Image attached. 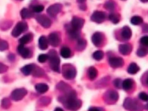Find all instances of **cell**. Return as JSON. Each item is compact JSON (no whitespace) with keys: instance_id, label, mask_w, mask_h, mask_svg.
<instances>
[{"instance_id":"ffe728a7","label":"cell","mask_w":148,"mask_h":111,"mask_svg":"<svg viewBox=\"0 0 148 111\" xmlns=\"http://www.w3.org/2000/svg\"><path fill=\"white\" fill-rule=\"evenodd\" d=\"M20 14L23 19L29 18L34 16V12L32 10L27 8H23L20 12Z\"/></svg>"},{"instance_id":"3957f363","label":"cell","mask_w":148,"mask_h":111,"mask_svg":"<svg viewBox=\"0 0 148 111\" xmlns=\"http://www.w3.org/2000/svg\"><path fill=\"white\" fill-rule=\"evenodd\" d=\"M124 108L129 111H142L143 107L137 100L127 98L123 103Z\"/></svg>"},{"instance_id":"ee69618b","label":"cell","mask_w":148,"mask_h":111,"mask_svg":"<svg viewBox=\"0 0 148 111\" xmlns=\"http://www.w3.org/2000/svg\"><path fill=\"white\" fill-rule=\"evenodd\" d=\"M88 111H100V110L98 108H97L91 107V108H89Z\"/></svg>"},{"instance_id":"4dcf8cb0","label":"cell","mask_w":148,"mask_h":111,"mask_svg":"<svg viewBox=\"0 0 148 111\" xmlns=\"http://www.w3.org/2000/svg\"><path fill=\"white\" fill-rule=\"evenodd\" d=\"M57 87L58 90L62 91H69V88H70V87L66 84L65 83L63 82H60L57 86Z\"/></svg>"},{"instance_id":"4316f807","label":"cell","mask_w":148,"mask_h":111,"mask_svg":"<svg viewBox=\"0 0 148 111\" xmlns=\"http://www.w3.org/2000/svg\"><path fill=\"white\" fill-rule=\"evenodd\" d=\"M133 85V81L131 79H126L122 82V87L125 90H130Z\"/></svg>"},{"instance_id":"e0dca14e","label":"cell","mask_w":148,"mask_h":111,"mask_svg":"<svg viewBox=\"0 0 148 111\" xmlns=\"http://www.w3.org/2000/svg\"><path fill=\"white\" fill-rule=\"evenodd\" d=\"M132 35V31L130 28L128 26L123 27L121 31V36L124 40H128L131 38Z\"/></svg>"},{"instance_id":"6da1fadb","label":"cell","mask_w":148,"mask_h":111,"mask_svg":"<svg viewBox=\"0 0 148 111\" xmlns=\"http://www.w3.org/2000/svg\"><path fill=\"white\" fill-rule=\"evenodd\" d=\"M77 94L74 90H69L64 97L61 98L60 101L66 109L71 111H76L82 106V101L77 99Z\"/></svg>"},{"instance_id":"7dc6e473","label":"cell","mask_w":148,"mask_h":111,"mask_svg":"<svg viewBox=\"0 0 148 111\" xmlns=\"http://www.w3.org/2000/svg\"><path fill=\"white\" fill-rule=\"evenodd\" d=\"M146 83H147V84L148 85V76H147V79H146Z\"/></svg>"},{"instance_id":"d6a6232c","label":"cell","mask_w":148,"mask_h":111,"mask_svg":"<svg viewBox=\"0 0 148 111\" xmlns=\"http://www.w3.org/2000/svg\"><path fill=\"white\" fill-rule=\"evenodd\" d=\"M109 97L111 100L113 101H117L119 99V94H117V91L112 90L109 92Z\"/></svg>"},{"instance_id":"ab89813d","label":"cell","mask_w":148,"mask_h":111,"mask_svg":"<svg viewBox=\"0 0 148 111\" xmlns=\"http://www.w3.org/2000/svg\"><path fill=\"white\" fill-rule=\"evenodd\" d=\"M138 97H139V99H140L141 100H142L143 101H148V94H147L146 93H145L144 92H140L139 94Z\"/></svg>"},{"instance_id":"2e32d148","label":"cell","mask_w":148,"mask_h":111,"mask_svg":"<svg viewBox=\"0 0 148 111\" xmlns=\"http://www.w3.org/2000/svg\"><path fill=\"white\" fill-rule=\"evenodd\" d=\"M119 51L121 54L123 55H128L129 54L132 49V46L129 43L120 45L119 47Z\"/></svg>"},{"instance_id":"1f68e13d","label":"cell","mask_w":148,"mask_h":111,"mask_svg":"<svg viewBox=\"0 0 148 111\" xmlns=\"http://www.w3.org/2000/svg\"><path fill=\"white\" fill-rule=\"evenodd\" d=\"M103 56H104V53L102 50H97L92 54L93 58L95 60L98 61L102 60L103 57Z\"/></svg>"},{"instance_id":"d590c367","label":"cell","mask_w":148,"mask_h":111,"mask_svg":"<svg viewBox=\"0 0 148 111\" xmlns=\"http://www.w3.org/2000/svg\"><path fill=\"white\" fill-rule=\"evenodd\" d=\"M104 7L107 10L112 11V10H114V9L115 8V5H114V3L112 1H108L105 3Z\"/></svg>"},{"instance_id":"f35d334b","label":"cell","mask_w":148,"mask_h":111,"mask_svg":"<svg viewBox=\"0 0 148 111\" xmlns=\"http://www.w3.org/2000/svg\"><path fill=\"white\" fill-rule=\"evenodd\" d=\"M48 60V55L46 54H41L39 55L38 57V60L40 63L45 62Z\"/></svg>"},{"instance_id":"83f0119b","label":"cell","mask_w":148,"mask_h":111,"mask_svg":"<svg viewBox=\"0 0 148 111\" xmlns=\"http://www.w3.org/2000/svg\"><path fill=\"white\" fill-rule=\"evenodd\" d=\"M31 74L35 77H42L45 75V72L43 69L35 65Z\"/></svg>"},{"instance_id":"8d00e7d4","label":"cell","mask_w":148,"mask_h":111,"mask_svg":"<svg viewBox=\"0 0 148 111\" xmlns=\"http://www.w3.org/2000/svg\"><path fill=\"white\" fill-rule=\"evenodd\" d=\"M43 10H44V6L42 5H35L32 8V10L34 12H36V13H40L42 12Z\"/></svg>"},{"instance_id":"f6af8a7d","label":"cell","mask_w":148,"mask_h":111,"mask_svg":"<svg viewBox=\"0 0 148 111\" xmlns=\"http://www.w3.org/2000/svg\"><path fill=\"white\" fill-rule=\"evenodd\" d=\"M143 29L144 32H148V25L147 24L145 25L143 27Z\"/></svg>"},{"instance_id":"7c38bea8","label":"cell","mask_w":148,"mask_h":111,"mask_svg":"<svg viewBox=\"0 0 148 111\" xmlns=\"http://www.w3.org/2000/svg\"><path fill=\"white\" fill-rule=\"evenodd\" d=\"M109 63L112 68H120L123 66L124 60L121 57H113L109 59Z\"/></svg>"},{"instance_id":"30bf717a","label":"cell","mask_w":148,"mask_h":111,"mask_svg":"<svg viewBox=\"0 0 148 111\" xmlns=\"http://www.w3.org/2000/svg\"><path fill=\"white\" fill-rule=\"evenodd\" d=\"M62 9V5L60 3H55L50 5L47 9V13L51 17H55Z\"/></svg>"},{"instance_id":"52a82bcc","label":"cell","mask_w":148,"mask_h":111,"mask_svg":"<svg viewBox=\"0 0 148 111\" xmlns=\"http://www.w3.org/2000/svg\"><path fill=\"white\" fill-rule=\"evenodd\" d=\"M106 18V14L102 11L96 10L94 12L91 16V20L97 23H101L103 22Z\"/></svg>"},{"instance_id":"d4e9b609","label":"cell","mask_w":148,"mask_h":111,"mask_svg":"<svg viewBox=\"0 0 148 111\" xmlns=\"http://www.w3.org/2000/svg\"><path fill=\"white\" fill-rule=\"evenodd\" d=\"M60 54L63 58H67L71 56V51L69 47L66 46H64L61 49Z\"/></svg>"},{"instance_id":"603a6c76","label":"cell","mask_w":148,"mask_h":111,"mask_svg":"<svg viewBox=\"0 0 148 111\" xmlns=\"http://www.w3.org/2000/svg\"><path fill=\"white\" fill-rule=\"evenodd\" d=\"M32 38H33V36L31 33L23 35L21 38L19 39V42L20 43V44L24 45L25 44H27L30 42L32 39Z\"/></svg>"},{"instance_id":"9a60e30c","label":"cell","mask_w":148,"mask_h":111,"mask_svg":"<svg viewBox=\"0 0 148 111\" xmlns=\"http://www.w3.org/2000/svg\"><path fill=\"white\" fill-rule=\"evenodd\" d=\"M66 31L68 34L69 38L72 39H78L80 36L79 31L76 30L71 27L70 25H68L66 27Z\"/></svg>"},{"instance_id":"cb8c5ba5","label":"cell","mask_w":148,"mask_h":111,"mask_svg":"<svg viewBox=\"0 0 148 111\" xmlns=\"http://www.w3.org/2000/svg\"><path fill=\"white\" fill-rule=\"evenodd\" d=\"M139 69H140V68L136 64H135V62H132L130 64V65L127 69V72L130 74L134 75V74L136 73L139 71Z\"/></svg>"},{"instance_id":"44dd1931","label":"cell","mask_w":148,"mask_h":111,"mask_svg":"<svg viewBox=\"0 0 148 111\" xmlns=\"http://www.w3.org/2000/svg\"><path fill=\"white\" fill-rule=\"evenodd\" d=\"M35 90L40 94H43L49 90V86L45 83H38L35 85Z\"/></svg>"},{"instance_id":"60d3db41","label":"cell","mask_w":148,"mask_h":111,"mask_svg":"<svg viewBox=\"0 0 148 111\" xmlns=\"http://www.w3.org/2000/svg\"><path fill=\"white\" fill-rule=\"evenodd\" d=\"M141 44L145 46H148V36H144L140 39Z\"/></svg>"},{"instance_id":"836d02e7","label":"cell","mask_w":148,"mask_h":111,"mask_svg":"<svg viewBox=\"0 0 148 111\" xmlns=\"http://www.w3.org/2000/svg\"><path fill=\"white\" fill-rule=\"evenodd\" d=\"M9 48L8 43L3 39H0V51H4Z\"/></svg>"},{"instance_id":"5bb4252c","label":"cell","mask_w":148,"mask_h":111,"mask_svg":"<svg viewBox=\"0 0 148 111\" xmlns=\"http://www.w3.org/2000/svg\"><path fill=\"white\" fill-rule=\"evenodd\" d=\"M17 51L24 58H29L31 57V52L29 48L25 47L23 45H19L17 47Z\"/></svg>"},{"instance_id":"ba28073f","label":"cell","mask_w":148,"mask_h":111,"mask_svg":"<svg viewBox=\"0 0 148 111\" xmlns=\"http://www.w3.org/2000/svg\"><path fill=\"white\" fill-rule=\"evenodd\" d=\"M84 23V19L77 16H74L72 19L70 25L72 28L76 30L79 31L83 27Z\"/></svg>"},{"instance_id":"d6986e66","label":"cell","mask_w":148,"mask_h":111,"mask_svg":"<svg viewBox=\"0 0 148 111\" xmlns=\"http://www.w3.org/2000/svg\"><path fill=\"white\" fill-rule=\"evenodd\" d=\"M38 46L40 49L42 50H46L48 47V41L46 36L42 35L41 36L38 40Z\"/></svg>"},{"instance_id":"74e56055","label":"cell","mask_w":148,"mask_h":111,"mask_svg":"<svg viewBox=\"0 0 148 111\" xmlns=\"http://www.w3.org/2000/svg\"><path fill=\"white\" fill-rule=\"evenodd\" d=\"M147 50L144 47H140L138 49L136 54L139 57H143L147 54Z\"/></svg>"},{"instance_id":"5b68a950","label":"cell","mask_w":148,"mask_h":111,"mask_svg":"<svg viewBox=\"0 0 148 111\" xmlns=\"http://www.w3.org/2000/svg\"><path fill=\"white\" fill-rule=\"evenodd\" d=\"M28 29V25L25 21H21L18 22L12 31V35L15 38L20 36L23 32Z\"/></svg>"},{"instance_id":"7a4b0ae2","label":"cell","mask_w":148,"mask_h":111,"mask_svg":"<svg viewBox=\"0 0 148 111\" xmlns=\"http://www.w3.org/2000/svg\"><path fill=\"white\" fill-rule=\"evenodd\" d=\"M48 60L50 68L54 72H60V59L57 53L54 50H51L48 53Z\"/></svg>"},{"instance_id":"c3c4849f","label":"cell","mask_w":148,"mask_h":111,"mask_svg":"<svg viewBox=\"0 0 148 111\" xmlns=\"http://www.w3.org/2000/svg\"><path fill=\"white\" fill-rule=\"evenodd\" d=\"M146 108H147V109L148 110V103L146 105Z\"/></svg>"},{"instance_id":"8fae6325","label":"cell","mask_w":148,"mask_h":111,"mask_svg":"<svg viewBox=\"0 0 148 111\" xmlns=\"http://www.w3.org/2000/svg\"><path fill=\"white\" fill-rule=\"evenodd\" d=\"M36 20L42 27L45 28L50 27L51 24V21L50 18L44 14L38 15L36 17Z\"/></svg>"},{"instance_id":"f546056e","label":"cell","mask_w":148,"mask_h":111,"mask_svg":"<svg viewBox=\"0 0 148 111\" xmlns=\"http://www.w3.org/2000/svg\"><path fill=\"white\" fill-rule=\"evenodd\" d=\"M143 22V19L141 17L138 16H134L131 17V23L133 25H138L142 23Z\"/></svg>"},{"instance_id":"7402d4cb","label":"cell","mask_w":148,"mask_h":111,"mask_svg":"<svg viewBox=\"0 0 148 111\" xmlns=\"http://www.w3.org/2000/svg\"><path fill=\"white\" fill-rule=\"evenodd\" d=\"M98 75V71L94 66H90L87 71V76L90 80H94Z\"/></svg>"},{"instance_id":"8992f818","label":"cell","mask_w":148,"mask_h":111,"mask_svg":"<svg viewBox=\"0 0 148 111\" xmlns=\"http://www.w3.org/2000/svg\"><path fill=\"white\" fill-rule=\"evenodd\" d=\"M27 94V91L24 88H16L14 90L10 95L11 98L16 101L21 100Z\"/></svg>"},{"instance_id":"484cf974","label":"cell","mask_w":148,"mask_h":111,"mask_svg":"<svg viewBox=\"0 0 148 111\" xmlns=\"http://www.w3.org/2000/svg\"><path fill=\"white\" fill-rule=\"evenodd\" d=\"M109 20L113 24H117L120 20V16L118 13H111L109 15Z\"/></svg>"},{"instance_id":"277c9868","label":"cell","mask_w":148,"mask_h":111,"mask_svg":"<svg viewBox=\"0 0 148 111\" xmlns=\"http://www.w3.org/2000/svg\"><path fill=\"white\" fill-rule=\"evenodd\" d=\"M62 76L66 79L71 80L75 77L76 71L75 68L71 64H64L62 66Z\"/></svg>"},{"instance_id":"e575fe53","label":"cell","mask_w":148,"mask_h":111,"mask_svg":"<svg viewBox=\"0 0 148 111\" xmlns=\"http://www.w3.org/2000/svg\"><path fill=\"white\" fill-rule=\"evenodd\" d=\"M11 105V102L8 98H5L2 99L1 106L4 109H8Z\"/></svg>"},{"instance_id":"b9f144b4","label":"cell","mask_w":148,"mask_h":111,"mask_svg":"<svg viewBox=\"0 0 148 111\" xmlns=\"http://www.w3.org/2000/svg\"><path fill=\"white\" fill-rule=\"evenodd\" d=\"M8 69V67L6 65L0 62V73H4L6 72Z\"/></svg>"},{"instance_id":"7bdbcfd3","label":"cell","mask_w":148,"mask_h":111,"mask_svg":"<svg viewBox=\"0 0 148 111\" xmlns=\"http://www.w3.org/2000/svg\"><path fill=\"white\" fill-rule=\"evenodd\" d=\"M122 82H121V80L120 79H117L114 80V81L113 83H114V86H115L116 87H117V88H120L121 87H122Z\"/></svg>"},{"instance_id":"ac0fdd59","label":"cell","mask_w":148,"mask_h":111,"mask_svg":"<svg viewBox=\"0 0 148 111\" xmlns=\"http://www.w3.org/2000/svg\"><path fill=\"white\" fill-rule=\"evenodd\" d=\"M35 67V65L34 64L26 65L21 68V71L24 75L28 76L32 73Z\"/></svg>"},{"instance_id":"9c48e42d","label":"cell","mask_w":148,"mask_h":111,"mask_svg":"<svg viewBox=\"0 0 148 111\" xmlns=\"http://www.w3.org/2000/svg\"><path fill=\"white\" fill-rule=\"evenodd\" d=\"M47 41L52 46L57 47L59 45L61 42L60 35L57 32H51L48 36Z\"/></svg>"},{"instance_id":"f1b7e54d","label":"cell","mask_w":148,"mask_h":111,"mask_svg":"<svg viewBox=\"0 0 148 111\" xmlns=\"http://www.w3.org/2000/svg\"><path fill=\"white\" fill-rule=\"evenodd\" d=\"M86 45V41L82 39L79 38L77 41V44L76 45V49L78 50H82L84 49Z\"/></svg>"},{"instance_id":"bcb514c9","label":"cell","mask_w":148,"mask_h":111,"mask_svg":"<svg viewBox=\"0 0 148 111\" xmlns=\"http://www.w3.org/2000/svg\"><path fill=\"white\" fill-rule=\"evenodd\" d=\"M54 111H64V110L62 109H61V108H56L54 109Z\"/></svg>"},{"instance_id":"4fadbf2b","label":"cell","mask_w":148,"mask_h":111,"mask_svg":"<svg viewBox=\"0 0 148 111\" xmlns=\"http://www.w3.org/2000/svg\"><path fill=\"white\" fill-rule=\"evenodd\" d=\"M103 39V36L102 33L99 32H95L91 38L92 43L97 47H99L102 43Z\"/></svg>"}]
</instances>
